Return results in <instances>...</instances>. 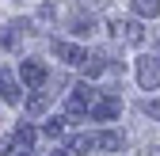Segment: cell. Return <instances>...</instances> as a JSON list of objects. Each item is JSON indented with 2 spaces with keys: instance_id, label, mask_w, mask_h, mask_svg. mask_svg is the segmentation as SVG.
<instances>
[{
  "instance_id": "6da1fadb",
  "label": "cell",
  "mask_w": 160,
  "mask_h": 156,
  "mask_svg": "<svg viewBox=\"0 0 160 156\" xmlns=\"http://www.w3.org/2000/svg\"><path fill=\"white\" fill-rule=\"evenodd\" d=\"M99 95L103 91H95L92 84H76L69 91V99H65V118H84V114H92V107L99 103Z\"/></svg>"
},
{
  "instance_id": "30bf717a",
  "label": "cell",
  "mask_w": 160,
  "mask_h": 156,
  "mask_svg": "<svg viewBox=\"0 0 160 156\" xmlns=\"http://www.w3.org/2000/svg\"><path fill=\"white\" fill-rule=\"evenodd\" d=\"M126 137L118 129H103V133H95V149H107V152H122Z\"/></svg>"
},
{
  "instance_id": "277c9868",
  "label": "cell",
  "mask_w": 160,
  "mask_h": 156,
  "mask_svg": "<svg viewBox=\"0 0 160 156\" xmlns=\"http://www.w3.org/2000/svg\"><path fill=\"white\" fill-rule=\"evenodd\" d=\"M111 34H114V42H126V46H141L145 42V27L137 19H114Z\"/></svg>"
},
{
  "instance_id": "44dd1931",
  "label": "cell",
  "mask_w": 160,
  "mask_h": 156,
  "mask_svg": "<svg viewBox=\"0 0 160 156\" xmlns=\"http://www.w3.org/2000/svg\"><path fill=\"white\" fill-rule=\"evenodd\" d=\"M149 156H160V149H149Z\"/></svg>"
},
{
  "instance_id": "5b68a950",
  "label": "cell",
  "mask_w": 160,
  "mask_h": 156,
  "mask_svg": "<svg viewBox=\"0 0 160 156\" xmlns=\"http://www.w3.org/2000/svg\"><path fill=\"white\" fill-rule=\"evenodd\" d=\"M50 50L57 53V61H65V65H80V69H84V65H88V57H92L84 46H76V42H61V38H53Z\"/></svg>"
},
{
  "instance_id": "8992f818",
  "label": "cell",
  "mask_w": 160,
  "mask_h": 156,
  "mask_svg": "<svg viewBox=\"0 0 160 156\" xmlns=\"http://www.w3.org/2000/svg\"><path fill=\"white\" fill-rule=\"evenodd\" d=\"M19 80H23L27 91H38L46 84V65L42 61H23V65H19Z\"/></svg>"
},
{
  "instance_id": "ffe728a7",
  "label": "cell",
  "mask_w": 160,
  "mask_h": 156,
  "mask_svg": "<svg viewBox=\"0 0 160 156\" xmlns=\"http://www.w3.org/2000/svg\"><path fill=\"white\" fill-rule=\"evenodd\" d=\"M88 4H92V8H103L107 0H84V8H88Z\"/></svg>"
},
{
  "instance_id": "8fae6325",
  "label": "cell",
  "mask_w": 160,
  "mask_h": 156,
  "mask_svg": "<svg viewBox=\"0 0 160 156\" xmlns=\"http://www.w3.org/2000/svg\"><path fill=\"white\" fill-rule=\"evenodd\" d=\"M107 69H118V72H122V65H111V61H107V53H92L88 65H84L88 80H92V76H99V72H107Z\"/></svg>"
},
{
  "instance_id": "7a4b0ae2",
  "label": "cell",
  "mask_w": 160,
  "mask_h": 156,
  "mask_svg": "<svg viewBox=\"0 0 160 156\" xmlns=\"http://www.w3.org/2000/svg\"><path fill=\"white\" fill-rule=\"evenodd\" d=\"M31 145H34V126H31V122H19L12 137L0 141V156H27Z\"/></svg>"
},
{
  "instance_id": "4fadbf2b",
  "label": "cell",
  "mask_w": 160,
  "mask_h": 156,
  "mask_svg": "<svg viewBox=\"0 0 160 156\" xmlns=\"http://www.w3.org/2000/svg\"><path fill=\"white\" fill-rule=\"evenodd\" d=\"M95 149V133H76L69 141V152H92Z\"/></svg>"
},
{
  "instance_id": "d6986e66",
  "label": "cell",
  "mask_w": 160,
  "mask_h": 156,
  "mask_svg": "<svg viewBox=\"0 0 160 156\" xmlns=\"http://www.w3.org/2000/svg\"><path fill=\"white\" fill-rule=\"evenodd\" d=\"M50 156H72V152H69V145H53V149H50Z\"/></svg>"
},
{
  "instance_id": "e0dca14e",
  "label": "cell",
  "mask_w": 160,
  "mask_h": 156,
  "mask_svg": "<svg viewBox=\"0 0 160 156\" xmlns=\"http://www.w3.org/2000/svg\"><path fill=\"white\" fill-rule=\"evenodd\" d=\"M145 114H149V118H156L160 122V99H145V107H141Z\"/></svg>"
},
{
  "instance_id": "9c48e42d",
  "label": "cell",
  "mask_w": 160,
  "mask_h": 156,
  "mask_svg": "<svg viewBox=\"0 0 160 156\" xmlns=\"http://www.w3.org/2000/svg\"><path fill=\"white\" fill-rule=\"evenodd\" d=\"M31 31V23H23V19H15V23H8L4 27V34H0V46L4 50H15L19 42H23V34Z\"/></svg>"
},
{
  "instance_id": "ac0fdd59",
  "label": "cell",
  "mask_w": 160,
  "mask_h": 156,
  "mask_svg": "<svg viewBox=\"0 0 160 156\" xmlns=\"http://www.w3.org/2000/svg\"><path fill=\"white\" fill-rule=\"evenodd\" d=\"M53 12H57L53 4H42V8H38V19H53Z\"/></svg>"
},
{
  "instance_id": "9a60e30c",
  "label": "cell",
  "mask_w": 160,
  "mask_h": 156,
  "mask_svg": "<svg viewBox=\"0 0 160 156\" xmlns=\"http://www.w3.org/2000/svg\"><path fill=\"white\" fill-rule=\"evenodd\" d=\"M92 31H95V15H84V12H80L72 19V34H92Z\"/></svg>"
},
{
  "instance_id": "52a82bcc",
  "label": "cell",
  "mask_w": 160,
  "mask_h": 156,
  "mask_svg": "<svg viewBox=\"0 0 160 156\" xmlns=\"http://www.w3.org/2000/svg\"><path fill=\"white\" fill-rule=\"evenodd\" d=\"M118 110H122V99H118V95H99V103L92 107V118L95 122H111V118H118Z\"/></svg>"
},
{
  "instance_id": "2e32d148",
  "label": "cell",
  "mask_w": 160,
  "mask_h": 156,
  "mask_svg": "<svg viewBox=\"0 0 160 156\" xmlns=\"http://www.w3.org/2000/svg\"><path fill=\"white\" fill-rule=\"evenodd\" d=\"M65 126H69V118H50V122L42 126V133H46V137H53V141H57V137H61V133H65Z\"/></svg>"
},
{
  "instance_id": "5bb4252c",
  "label": "cell",
  "mask_w": 160,
  "mask_h": 156,
  "mask_svg": "<svg viewBox=\"0 0 160 156\" xmlns=\"http://www.w3.org/2000/svg\"><path fill=\"white\" fill-rule=\"evenodd\" d=\"M133 12L145 15V19H156L160 15V0H133Z\"/></svg>"
},
{
  "instance_id": "3957f363",
  "label": "cell",
  "mask_w": 160,
  "mask_h": 156,
  "mask_svg": "<svg viewBox=\"0 0 160 156\" xmlns=\"http://www.w3.org/2000/svg\"><path fill=\"white\" fill-rule=\"evenodd\" d=\"M137 84H141L145 91H156L160 88V57L156 53L137 57Z\"/></svg>"
},
{
  "instance_id": "ba28073f",
  "label": "cell",
  "mask_w": 160,
  "mask_h": 156,
  "mask_svg": "<svg viewBox=\"0 0 160 156\" xmlns=\"http://www.w3.org/2000/svg\"><path fill=\"white\" fill-rule=\"evenodd\" d=\"M0 99L4 103H19L23 99V84H19L8 69H0Z\"/></svg>"
},
{
  "instance_id": "7c38bea8",
  "label": "cell",
  "mask_w": 160,
  "mask_h": 156,
  "mask_svg": "<svg viewBox=\"0 0 160 156\" xmlns=\"http://www.w3.org/2000/svg\"><path fill=\"white\" fill-rule=\"evenodd\" d=\"M46 107H50V91H34L31 99H27V114H31V118H38Z\"/></svg>"
}]
</instances>
